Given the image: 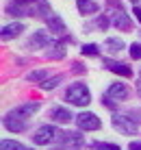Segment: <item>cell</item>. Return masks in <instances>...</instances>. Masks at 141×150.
<instances>
[{"label":"cell","mask_w":141,"mask_h":150,"mask_svg":"<svg viewBox=\"0 0 141 150\" xmlns=\"http://www.w3.org/2000/svg\"><path fill=\"white\" fill-rule=\"evenodd\" d=\"M80 52L87 54V57H96L98 52H100V48H98L96 44H87V46H82V48H80Z\"/></svg>","instance_id":"e0dca14e"},{"label":"cell","mask_w":141,"mask_h":150,"mask_svg":"<svg viewBox=\"0 0 141 150\" xmlns=\"http://www.w3.org/2000/svg\"><path fill=\"white\" fill-rule=\"evenodd\" d=\"M106 96L115 98V100H126L128 98V89H126V85H122V83H113V85L106 89Z\"/></svg>","instance_id":"ba28073f"},{"label":"cell","mask_w":141,"mask_h":150,"mask_svg":"<svg viewBox=\"0 0 141 150\" xmlns=\"http://www.w3.org/2000/svg\"><path fill=\"white\" fill-rule=\"evenodd\" d=\"M65 100L72 102V105L85 107V105H89V102H91V94H89V89H87V85H82V83H74V85L67 89Z\"/></svg>","instance_id":"7a4b0ae2"},{"label":"cell","mask_w":141,"mask_h":150,"mask_svg":"<svg viewBox=\"0 0 141 150\" xmlns=\"http://www.w3.org/2000/svg\"><path fill=\"white\" fill-rule=\"evenodd\" d=\"M59 150H78L82 146V137L76 133H63V137L59 139Z\"/></svg>","instance_id":"277c9868"},{"label":"cell","mask_w":141,"mask_h":150,"mask_svg":"<svg viewBox=\"0 0 141 150\" xmlns=\"http://www.w3.org/2000/svg\"><path fill=\"white\" fill-rule=\"evenodd\" d=\"M130 57H133V59H141V44L130 46Z\"/></svg>","instance_id":"44dd1931"},{"label":"cell","mask_w":141,"mask_h":150,"mask_svg":"<svg viewBox=\"0 0 141 150\" xmlns=\"http://www.w3.org/2000/svg\"><path fill=\"white\" fill-rule=\"evenodd\" d=\"M133 13H135V15H137V20H139V22H141V9L137 7V9H135V11H133Z\"/></svg>","instance_id":"484cf974"},{"label":"cell","mask_w":141,"mask_h":150,"mask_svg":"<svg viewBox=\"0 0 141 150\" xmlns=\"http://www.w3.org/2000/svg\"><path fill=\"white\" fill-rule=\"evenodd\" d=\"M76 124L82 131H96V128H100V120H98V115H93V113H80V115L76 117Z\"/></svg>","instance_id":"5b68a950"},{"label":"cell","mask_w":141,"mask_h":150,"mask_svg":"<svg viewBox=\"0 0 141 150\" xmlns=\"http://www.w3.org/2000/svg\"><path fill=\"white\" fill-rule=\"evenodd\" d=\"M46 24H48V28L56 35L65 33V24H63V20H61L59 15H48V18H46Z\"/></svg>","instance_id":"9c48e42d"},{"label":"cell","mask_w":141,"mask_h":150,"mask_svg":"<svg viewBox=\"0 0 141 150\" xmlns=\"http://www.w3.org/2000/svg\"><path fill=\"white\" fill-rule=\"evenodd\" d=\"M46 54H48L50 59H63L65 57V48H63V44H59V41H52L50 48L46 50Z\"/></svg>","instance_id":"7c38bea8"},{"label":"cell","mask_w":141,"mask_h":150,"mask_svg":"<svg viewBox=\"0 0 141 150\" xmlns=\"http://www.w3.org/2000/svg\"><path fill=\"white\" fill-rule=\"evenodd\" d=\"M52 120H54V122H63V124H67V122L72 120V113L67 111V109H61V107H59V109L52 111Z\"/></svg>","instance_id":"5bb4252c"},{"label":"cell","mask_w":141,"mask_h":150,"mask_svg":"<svg viewBox=\"0 0 141 150\" xmlns=\"http://www.w3.org/2000/svg\"><path fill=\"white\" fill-rule=\"evenodd\" d=\"M54 137H56V131H54V126H41L39 131L35 133L33 142L37 144V146H46V144H50Z\"/></svg>","instance_id":"8992f818"},{"label":"cell","mask_w":141,"mask_h":150,"mask_svg":"<svg viewBox=\"0 0 141 150\" xmlns=\"http://www.w3.org/2000/svg\"><path fill=\"white\" fill-rule=\"evenodd\" d=\"M37 109H39L37 102H30V105H22V107H18V109L9 111L7 117H4V126H7L9 131H13V133L26 131V124H28L30 115H33Z\"/></svg>","instance_id":"6da1fadb"},{"label":"cell","mask_w":141,"mask_h":150,"mask_svg":"<svg viewBox=\"0 0 141 150\" xmlns=\"http://www.w3.org/2000/svg\"><path fill=\"white\" fill-rule=\"evenodd\" d=\"M28 2H44V0H13V4H18V7H24V4H28Z\"/></svg>","instance_id":"603a6c76"},{"label":"cell","mask_w":141,"mask_h":150,"mask_svg":"<svg viewBox=\"0 0 141 150\" xmlns=\"http://www.w3.org/2000/svg\"><path fill=\"white\" fill-rule=\"evenodd\" d=\"M113 126L122 135H135L137 133V124L133 122V117H126V115H113Z\"/></svg>","instance_id":"3957f363"},{"label":"cell","mask_w":141,"mask_h":150,"mask_svg":"<svg viewBox=\"0 0 141 150\" xmlns=\"http://www.w3.org/2000/svg\"><path fill=\"white\" fill-rule=\"evenodd\" d=\"M109 70L111 72H115V74H119V76H130L133 74V70L128 68V65H124V63H111V61H109Z\"/></svg>","instance_id":"9a60e30c"},{"label":"cell","mask_w":141,"mask_h":150,"mask_svg":"<svg viewBox=\"0 0 141 150\" xmlns=\"http://www.w3.org/2000/svg\"><path fill=\"white\" fill-rule=\"evenodd\" d=\"M24 30V26L20 22H13V24H7V26L2 28V39H9V37H18L20 33Z\"/></svg>","instance_id":"8fae6325"},{"label":"cell","mask_w":141,"mask_h":150,"mask_svg":"<svg viewBox=\"0 0 141 150\" xmlns=\"http://www.w3.org/2000/svg\"><path fill=\"white\" fill-rule=\"evenodd\" d=\"M106 46L109 50H113V52H117V50H122V39H106Z\"/></svg>","instance_id":"ffe728a7"},{"label":"cell","mask_w":141,"mask_h":150,"mask_svg":"<svg viewBox=\"0 0 141 150\" xmlns=\"http://www.w3.org/2000/svg\"><path fill=\"white\" fill-rule=\"evenodd\" d=\"M78 11H80L82 15L96 13L98 11V2H93V0H78Z\"/></svg>","instance_id":"4fadbf2b"},{"label":"cell","mask_w":141,"mask_h":150,"mask_svg":"<svg viewBox=\"0 0 141 150\" xmlns=\"http://www.w3.org/2000/svg\"><path fill=\"white\" fill-rule=\"evenodd\" d=\"M113 24H115V28H119V30H128L130 28V18L126 13L117 11V13H113Z\"/></svg>","instance_id":"30bf717a"},{"label":"cell","mask_w":141,"mask_h":150,"mask_svg":"<svg viewBox=\"0 0 141 150\" xmlns=\"http://www.w3.org/2000/svg\"><path fill=\"white\" fill-rule=\"evenodd\" d=\"M93 148H96V150H119L117 146H113V144H93Z\"/></svg>","instance_id":"7402d4cb"},{"label":"cell","mask_w":141,"mask_h":150,"mask_svg":"<svg viewBox=\"0 0 141 150\" xmlns=\"http://www.w3.org/2000/svg\"><path fill=\"white\" fill-rule=\"evenodd\" d=\"M59 83H61V76H54V79H50V81H44V83H41V89L50 91V89H54Z\"/></svg>","instance_id":"ac0fdd59"},{"label":"cell","mask_w":141,"mask_h":150,"mask_svg":"<svg viewBox=\"0 0 141 150\" xmlns=\"http://www.w3.org/2000/svg\"><path fill=\"white\" fill-rule=\"evenodd\" d=\"M128 148H130V150H141V144H139V142H130Z\"/></svg>","instance_id":"d4e9b609"},{"label":"cell","mask_w":141,"mask_h":150,"mask_svg":"<svg viewBox=\"0 0 141 150\" xmlns=\"http://www.w3.org/2000/svg\"><path fill=\"white\" fill-rule=\"evenodd\" d=\"M133 2H135V0H133Z\"/></svg>","instance_id":"4316f807"},{"label":"cell","mask_w":141,"mask_h":150,"mask_svg":"<svg viewBox=\"0 0 141 150\" xmlns=\"http://www.w3.org/2000/svg\"><path fill=\"white\" fill-rule=\"evenodd\" d=\"M26 46H28V48H33V50H37V48H46V46H48V37H46V30H37V33H33Z\"/></svg>","instance_id":"52a82bcc"},{"label":"cell","mask_w":141,"mask_h":150,"mask_svg":"<svg viewBox=\"0 0 141 150\" xmlns=\"http://www.w3.org/2000/svg\"><path fill=\"white\" fill-rule=\"evenodd\" d=\"M98 24H100V28H106V26H109V20H106V18L102 15V18L98 20Z\"/></svg>","instance_id":"cb8c5ba5"},{"label":"cell","mask_w":141,"mask_h":150,"mask_svg":"<svg viewBox=\"0 0 141 150\" xmlns=\"http://www.w3.org/2000/svg\"><path fill=\"white\" fill-rule=\"evenodd\" d=\"M0 148L2 150H28L26 146H22V144H18V142H11V139H4Z\"/></svg>","instance_id":"2e32d148"},{"label":"cell","mask_w":141,"mask_h":150,"mask_svg":"<svg viewBox=\"0 0 141 150\" xmlns=\"http://www.w3.org/2000/svg\"><path fill=\"white\" fill-rule=\"evenodd\" d=\"M28 81H30V83H35V81H46V70L30 72V74H28Z\"/></svg>","instance_id":"d6986e66"}]
</instances>
